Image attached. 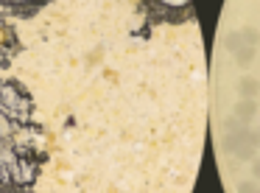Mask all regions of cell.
<instances>
[{"label": "cell", "instance_id": "cell-1", "mask_svg": "<svg viewBox=\"0 0 260 193\" xmlns=\"http://www.w3.org/2000/svg\"><path fill=\"white\" fill-rule=\"evenodd\" d=\"M232 115H235V118L246 126L249 120L257 115V101H254V98H241V101L235 104V112H232Z\"/></svg>", "mask_w": 260, "mask_h": 193}, {"label": "cell", "instance_id": "cell-2", "mask_svg": "<svg viewBox=\"0 0 260 193\" xmlns=\"http://www.w3.org/2000/svg\"><path fill=\"white\" fill-rule=\"evenodd\" d=\"M238 92H241L243 98H257L260 92V81L252 79V76H243L241 81H238Z\"/></svg>", "mask_w": 260, "mask_h": 193}, {"label": "cell", "instance_id": "cell-3", "mask_svg": "<svg viewBox=\"0 0 260 193\" xmlns=\"http://www.w3.org/2000/svg\"><path fill=\"white\" fill-rule=\"evenodd\" d=\"M232 154H235L238 159H254L257 157V146H254V143H238Z\"/></svg>", "mask_w": 260, "mask_h": 193}, {"label": "cell", "instance_id": "cell-4", "mask_svg": "<svg viewBox=\"0 0 260 193\" xmlns=\"http://www.w3.org/2000/svg\"><path fill=\"white\" fill-rule=\"evenodd\" d=\"M235 62L241 65V68H249V65L254 62V48H249V45H243L241 51H235Z\"/></svg>", "mask_w": 260, "mask_h": 193}, {"label": "cell", "instance_id": "cell-5", "mask_svg": "<svg viewBox=\"0 0 260 193\" xmlns=\"http://www.w3.org/2000/svg\"><path fill=\"white\" fill-rule=\"evenodd\" d=\"M224 48H226V51H232V53L241 51V48H243L241 31H232V34H226V37H224Z\"/></svg>", "mask_w": 260, "mask_h": 193}, {"label": "cell", "instance_id": "cell-6", "mask_svg": "<svg viewBox=\"0 0 260 193\" xmlns=\"http://www.w3.org/2000/svg\"><path fill=\"white\" fill-rule=\"evenodd\" d=\"M241 40H243V45L254 48V45L260 42V34H257V28H243V31H241Z\"/></svg>", "mask_w": 260, "mask_h": 193}, {"label": "cell", "instance_id": "cell-7", "mask_svg": "<svg viewBox=\"0 0 260 193\" xmlns=\"http://www.w3.org/2000/svg\"><path fill=\"white\" fill-rule=\"evenodd\" d=\"M238 193H260V182H241V185H238Z\"/></svg>", "mask_w": 260, "mask_h": 193}, {"label": "cell", "instance_id": "cell-8", "mask_svg": "<svg viewBox=\"0 0 260 193\" xmlns=\"http://www.w3.org/2000/svg\"><path fill=\"white\" fill-rule=\"evenodd\" d=\"M221 151H226V154H232L235 151V140H232V135L226 132L224 135V140H221Z\"/></svg>", "mask_w": 260, "mask_h": 193}, {"label": "cell", "instance_id": "cell-9", "mask_svg": "<svg viewBox=\"0 0 260 193\" xmlns=\"http://www.w3.org/2000/svg\"><path fill=\"white\" fill-rule=\"evenodd\" d=\"M238 126H243V123H241V120L235 118V115H232V118H226V120H224V129H226V132H235Z\"/></svg>", "mask_w": 260, "mask_h": 193}, {"label": "cell", "instance_id": "cell-10", "mask_svg": "<svg viewBox=\"0 0 260 193\" xmlns=\"http://www.w3.org/2000/svg\"><path fill=\"white\" fill-rule=\"evenodd\" d=\"M252 163H254V165H252V171H254V182H260V157H254Z\"/></svg>", "mask_w": 260, "mask_h": 193}, {"label": "cell", "instance_id": "cell-11", "mask_svg": "<svg viewBox=\"0 0 260 193\" xmlns=\"http://www.w3.org/2000/svg\"><path fill=\"white\" fill-rule=\"evenodd\" d=\"M254 135H257V143H260V129H257V132H254Z\"/></svg>", "mask_w": 260, "mask_h": 193}]
</instances>
